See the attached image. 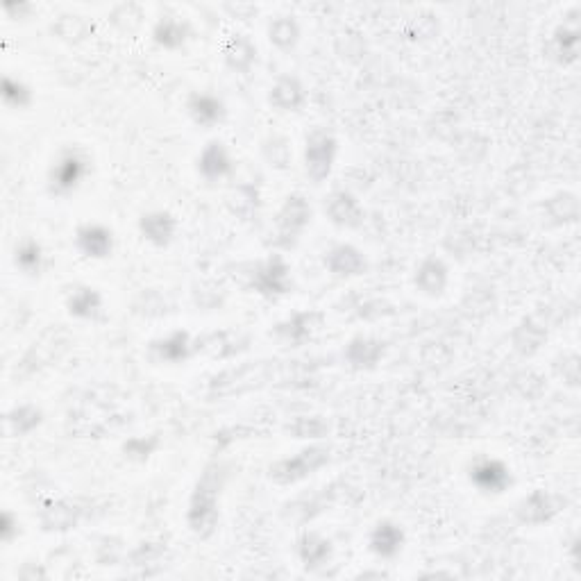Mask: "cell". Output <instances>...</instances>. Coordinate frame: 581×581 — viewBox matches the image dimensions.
<instances>
[{"instance_id": "cell-1", "label": "cell", "mask_w": 581, "mask_h": 581, "mask_svg": "<svg viewBox=\"0 0 581 581\" xmlns=\"http://www.w3.org/2000/svg\"><path fill=\"white\" fill-rule=\"evenodd\" d=\"M230 479V466L223 459L209 461L193 486L189 507H187V525L191 534L207 541L212 538L221 522V495Z\"/></svg>"}, {"instance_id": "cell-2", "label": "cell", "mask_w": 581, "mask_h": 581, "mask_svg": "<svg viewBox=\"0 0 581 581\" xmlns=\"http://www.w3.org/2000/svg\"><path fill=\"white\" fill-rule=\"evenodd\" d=\"M91 175V157L78 146H66L55 155L46 173V189L53 198H71Z\"/></svg>"}, {"instance_id": "cell-3", "label": "cell", "mask_w": 581, "mask_h": 581, "mask_svg": "<svg viewBox=\"0 0 581 581\" xmlns=\"http://www.w3.org/2000/svg\"><path fill=\"white\" fill-rule=\"evenodd\" d=\"M330 461H332L330 445H325L321 441L309 443L296 454H291V457L273 461L271 466H268V479L277 486L300 484L311 475H316L318 470H323Z\"/></svg>"}, {"instance_id": "cell-4", "label": "cell", "mask_w": 581, "mask_h": 581, "mask_svg": "<svg viewBox=\"0 0 581 581\" xmlns=\"http://www.w3.org/2000/svg\"><path fill=\"white\" fill-rule=\"evenodd\" d=\"M248 289L266 300H280L293 293V268L284 252H271L248 271Z\"/></svg>"}, {"instance_id": "cell-5", "label": "cell", "mask_w": 581, "mask_h": 581, "mask_svg": "<svg viewBox=\"0 0 581 581\" xmlns=\"http://www.w3.org/2000/svg\"><path fill=\"white\" fill-rule=\"evenodd\" d=\"M311 221H314V207H311L309 198L305 193H289L275 214L273 246L277 252L296 248Z\"/></svg>"}, {"instance_id": "cell-6", "label": "cell", "mask_w": 581, "mask_h": 581, "mask_svg": "<svg viewBox=\"0 0 581 581\" xmlns=\"http://www.w3.org/2000/svg\"><path fill=\"white\" fill-rule=\"evenodd\" d=\"M336 157H339V139L330 130H314L307 137L305 153H302L305 175L314 184H323L334 171Z\"/></svg>"}, {"instance_id": "cell-7", "label": "cell", "mask_w": 581, "mask_h": 581, "mask_svg": "<svg viewBox=\"0 0 581 581\" xmlns=\"http://www.w3.org/2000/svg\"><path fill=\"white\" fill-rule=\"evenodd\" d=\"M468 479L482 495H502L513 486L511 468L495 457H477L468 466Z\"/></svg>"}, {"instance_id": "cell-8", "label": "cell", "mask_w": 581, "mask_h": 581, "mask_svg": "<svg viewBox=\"0 0 581 581\" xmlns=\"http://www.w3.org/2000/svg\"><path fill=\"white\" fill-rule=\"evenodd\" d=\"M323 325V314L314 309H302L293 311L291 316H286L284 321L275 325V339L280 341L286 348H302L311 339H314L316 332L321 330Z\"/></svg>"}, {"instance_id": "cell-9", "label": "cell", "mask_w": 581, "mask_h": 581, "mask_svg": "<svg viewBox=\"0 0 581 581\" xmlns=\"http://www.w3.org/2000/svg\"><path fill=\"white\" fill-rule=\"evenodd\" d=\"M196 171L205 182L218 184L227 178H232L234 171H237V162L230 153V148L225 146V141L221 139H209L205 146H202L200 155L196 159Z\"/></svg>"}, {"instance_id": "cell-10", "label": "cell", "mask_w": 581, "mask_h": 581, "mask_svg": "<svg viewBox=\"0 0 581 581\" xmlns=\"http://www.w3.org/2000/svg\"><path fill=\"white\" fill-rule=\"evenodd\" d=\"M323 212L327 221L341 230H359L366 221V209L350 189H334L325 198Z\"/></svg>"}, {"instance_id": "cell-11", "label": "cell", "mask_w": 581, "mask_h": 581, "mask_svg": "<svg viewBox=\"0 0 581 581\" xmlns=\"http://www.w3.org/2000/svg\"><path fill=\"white\" fill-rule=\"evenodd\" d=\"M561 500L552 491L534 488L516 504V518L525 527H543L559 516Z\"/></svg>"}, {"instance_id": "cell-12", "label": "cell", "mask_w": 581, "mask_h": 581, "mask_svg": "<svg viewBox=\"0 0 581 581\" xmlns=\"http://www.w3.org/2000/svg\"><path fill=\"white\" fill-rule=\"evenodd\" d=\"M323 266L336 280H352L368 273V259L355 243H334L323 255Z\"/></svg>"}, {"instance_id": "cell-13", "label": "cell", "mask_w": 581, "mask_h": 581, "mask_svg": "<svg viewBox=\"0 0 581 581\" xmlns=\"http://www.w3.org/2000/svg\"><path fill=\"white\" fill-rule=\"evenodd\" d=\"M73 241L82 257L94 259V261L109 259L116 250V237H114L112 227L96 223V221L80 223L78 230H75Z\"/></svg>"}, {"instance_id": "cell-14", "label": "cell", "mask_w": 581, "mask_h": 581, "mask_svg": "<svg viewBox=\"0 0 581 581\" xmlns=\"http://www.w3.org/2000/svg\"><path fill=\"white\" fill-rule=\"evenodd\" d=\"M66 314L82 323H98L105 316V298L96 286L75 284L64 298Z\"/></svg>"}, {"instance_id": "cell-15", "label": "cell", "mask_w": 581, "mask_h": 581, "mask_svg": "<svg viewBox=\"0 0 581 581\" xmlns=\"http://www.w3.org/2000/svg\"><path fill=\"white\" fill-rule=\"evenodd\" d=\"M84 509L78 502L66 498H50L39 509V525L48 534H64L80 525Z\"/></svg>"}, {"instance_id": "cell-16", "label": "cell", "mask_w": 581, "mask_h": 581, "mask_svg": "<svg viewBox=\"0 0 581 581\" xmlns=\"http://www.w3.org/2000/svg\"><path fill=\"white\" fill-rule=\"evenodd\" d=\"M137 227L143 241L150 243V246L157 250H164L171 246L175 237H178L180 221L178 216L168 212V209H153V212L141 214Z\"/></svg>"}, {"instance_id": "cell-17", "label": "cell", "mask_w": 581, "mask_h": 581, "mask_svg": "<svg viewBox=\"0 0 581 581\" xmlns=\"http://www.w3.org/2000/svg\"><path fill=\"white\" fill-rule=\"evenodd\" d=\"M150 352H153V357L159 361V364L182 366V364H187L193 355H196L198 345H196V339L191 336V332L173 330L150 343Z\"/></svg>"}, {"instance_id": "cell-18", "label": "cell", "mask_w": 581, "mask_h": 581, "mask_svg": "<svg viewBox=\"0 0 581 581\" xmlns=\"http://www.w3.org/2000/svg\"><path fill=\"white\" fill-rule=\"evenodd\" d=\"M296 554L302 568L307 572H318L327 568L334 559V543L316 529H305L296 538Z\"/></svg>"}, {"instance_id": "cell-19", "label": "cell", "mask_w": 581, "mask_h": 581, "mask_svg": "<svg viewBox=\"0 0 581 581\" xmlns=\"http://www.w3.org/2000/svg\"><path fill=\"white\" fill-rule=\"evenodd\" d=\"M309 100L307 87L298 75L284 73L273 82L271 91H268V105L282 114H296L302 112Z\"/></svg>"}, {"instance_id": "cell-20", "label": "cell", "mask_w": 581, "mask_h": 581, "mask_svg": "<svg viewBox=\"0 0 581 581\" xmlns=\"http://www.w3.org/2000/svg\"><path fill=\"white\" fill-rule=\"evenodd\" d=\"M404 545H407V534H404L400 522L389 520V518L377 522L368 534V550L382 561L398 559L404 550Z\"/></svg>"}, {"instance_id": "cell-21", "label": "cell", "mask_w": 581, "mask_h": 581, "mask_svg": "<svg viewBox=\"0 0 581 581\" xmlns=\"http://www.w3.org/2000/svg\"><path fill=\"white\" fill-rule=\"evenodd\" d=\"M386 357V343L377 336L357 334L345 343L343 359L352 370H375Z\"/></svg>"}, {"instance_id": "cell-22", "label": "cell", "mask_w": 581, "mask_h": 581, "mask_svg": "<svg viewBox=\"0 0 581 581\" xmlns=\"http://www.w3.org/2000/svg\"><path fill=\"white\" fill-rule=\"evenodd\" d=\"M189 119L202 130H214L227 119V105L221 96L212 91H193L187 98Z\"/></svg>"}, {"instance_id": "cell-23", "label": "cell", "mask_w": 581, "mask_h": 581, "mask_svg": "<svg viewBox=\"0 0 581 581\" xmlns=\"http://www.w3.org/2000/svg\"><path fill=\"white\" fill-rule=\"evenodd\" d=\"M414 286L425 298H441L450 286V266L441 257L427 255L416 266Z\"/></svg>"}, {"instance_id": "cell-24", "label": "cell", "mask_w": 581, "mask_h": 581, "mask_svg": "<svg viewBox=\"0 0 581 581\" xmlns=\"http://www.w3.org/2000/svg\"><path fill=\"white\" fill-rule=\"evenodd\" d=\"M150 37H153L155 46L168 50V53H175V50H182L193 39V28L182 16L166 14L162 19H157Z\"/></svg>"}, {"instance_id": "cell-25", "label": "cell", "mask_w": 581, "mask_h": 581, "mask_svg": "<svg viewBox=\"0 0 581 581\" xmlns=\"http://www.w3.org/2000/svg\"><path fill=\"white\" fill-rule=\"evenodd\" d=\"M223 62L237 75L252 73L257 64V44L243 32H232L223 44Z\"/></svg>"}, {"instance_id": "cell-26", "label": "cell", "mask_w": 581, "mask_h": 581, "mask_svg": "<svg viewBox=\"0 0 581 581\" xmlns=\"http://www.w3.org/2000/svg\"><path fill=\"white\" fill-rule=\"evenodd\" d=\"M12 261L16 271L25 277H41L48 268V255L44 243L35 237H25L14 246Z\"/></svg>"}, {"instance_id": "cell-27", "label": "cell", "mask_w": 581, "mask_h": 581, "mask_svg": "<svg viewBox=\"0 0 581 581\" xmlns=\"http://www.w3.org/2000/svg\"><path fill=\"white\" fill-rule=\"evenodd\" d=\"M7 432L16 439H25V436H32L37 429L44 425V409L37 407L32 402H23V404H14V407L7 411Z\"/></svg>"}, {"instance_id": "cell-28", "label": "cell", "mask_w": 581, "mask_h": 581, "mask_svg": "<svg viewBox=\"0 0 581 581\" xmlns=\"http://www.w3.org/2000/svg\"><path fill=\"white\" fill-rule=\"evenodd\" d=\"M266 35H268V41H271L277 50H282V53H291V50H296L300 44L302 28L298 19L282 14L268 21Z\"/></svg>"}, {"instance_id": "cell-29", "label": "cell", "mask_w": 581, "mask_h": 581, "mask_svg": "<svg viewBox=\"0 0 581 581\" xmlns=\"http://www.w3.org/2000/svg\"><path fill=\"white\" fill-rule=\"evenodd\" d=\"M579 46H581V32L579 28H572L568 23H559L552 32V50L557 62L563 66H570L579 60Z\"/></svg>"}, {"instance_id": "cell-30", "label": "cell", "mask_w": 581, "mask_h": 581, "mask_svg": "<svg viewBox=\"0 0 581 581\" xmlns=\"http://www.w3.org/2000/svg\"><path fill=\"white\" fill-rule=\"evenodd\" d=\"M0 98H3L5 107H10L12 112H25V109L35 105V89H32L23 78L3 75V82H0Z\"/></svg>"}, {"instance_id": "cell-31", "label": "cell", "mask_w": 581, "mask_h": 581, "mask_svg": "<svg viewBox=\"0 0 581 581\" xmlns=\"http://www.w3.org/2000/svg\"><path fill=\"white\" fill-rule=\"evenodd\" d=\"M511 341H513V348H516L520 355L532 357V355H536L538 350H541V345L547 341V332H545L543 325L534 323L532 318H522L520 325L511 334Z\"/></svg>"}, {"instance_id": "cell-32", "label": "cell", "mask_w": 581, "mask_h": 581, "mask_svg": "<svg viewBox=\"0 0 581 581\" xmlns=\"http://www.w3.org/2000/svg\"><path fill=\"white\" fill-rule=\"evenodd\" d=\"M286 432H289L293 439L298 441H323L330 434V423L323 416H314V414H305V416H296L286 425Z\"/></svg>"}, {"instance_id": "cell-33", "label": "cell", "mask_w": 581, "mask_h": 581, "mask_svg": "<svg viewBox=\"0 0 581 581\" xmlns=\"http://www.w3.org/2000/svg\"><path fill=\"white\" fill-rule=\"evenodd\" d=\"M162 450V436L155 434H139L125 439L121 445L123 457L134 463H146L155 457V454Z\"/></svg>"}, {"instance_id": "cell-34", "label": "cell", "mask_w": 581, "mask_h": 581, "mask_svg": "<svg viewBox=\"0 0 581 581\" xmlns=\"http://www.w3.org/2000/svg\"><path fill=\"white\" fill-rule=\"evenodd\" d=\"M545 212L557 225L577 223L579 218V198L570 191H561L557 196L545 200Z\"/></svg>"}, {"instance_id": "cell-35", "label": "cell", "mask_w": 581, "mask_h": 581, "mask_svg": "<svg viewBox=\"0 0 581 581\" xmlns=\"http://www.w3.org/2000/svg\"><path fill=\"white\" fill-rule=\"evenodd\" d=\"M264 155L268 164L275 168H286L291 162V146L284 137H271L264 143Z\"/></svg>"}, {"instance_id": "cell-36", "label": "cell", "mask_w": 581, "mask_h": 581, "mask_svg": "<svg viewBox=\"0 0 581 581\" xmlns=\"http://www.w3.org/2000/svg\"><path fill=\"white\" fill-rule=\"evenodd\" d=\"M21 536V520L14 511L5 509L3 516H0V541L5 545H12L16 538Z\"/></svg>"}, {"instance_id": "cell-37", "label": "cell", "mask_w": 581, "mask_h": 581, "mask_svg": "<svg viewBox=\"0 0 581 581\" xmlns=\"http://www.w3.org/2000/svg\"><path fill=\"white\" fill-rule=\"evenodd\" d=\"M164 554V547L157 543H141L137 550L130 554V559L134 566H146V563H153Z\"/></svg>"}, {"instance_id": "cell-38", "label": "cell", "mask_w": 581, "mask_h": 581, "mask_svg": "<svg viewBox=\"0 0 581 581\" xmlns=\"http://www.w3.org/2000/svg\"><path fill=\"white\" fill-rule=\"evenodd\" d=\"M3 12L10 16L12 21H23V19H28V16L35 12V5H30V3H14V0H10V3H5L3 5Z\"/></svg>"}, {"instance_id": "cell-39", "label": "cell", "mask_w": 581, "mask_h": 581, "mask_svg": "<svg viewBox=\"0 0 581 581\" xmlns=\"http://www.w3.org/2000/svg\"><path fill=\"white\" fill-rule=\"evenodd\" d=\"M230 432H232V434H252V429H248V427L239 425V427H232ZM239 439H243V436H239ZM218 443H223V445H232V443H234V436H230V439H223V441H218Z\"/></svg>"}]
</instances>
